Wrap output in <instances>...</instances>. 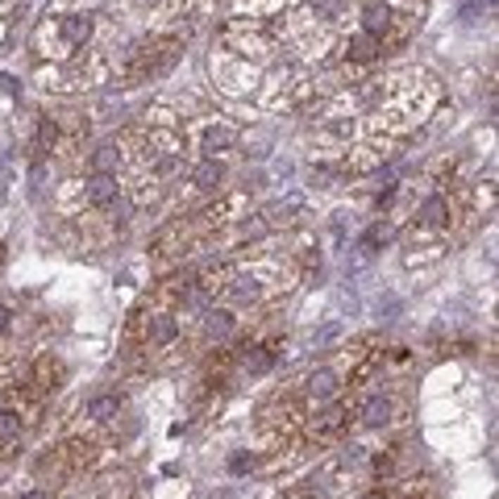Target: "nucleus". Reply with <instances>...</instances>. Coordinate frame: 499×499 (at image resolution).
<instances>
[{"label": "nucleus", "instance_id": "obj_1", "mask_svg": "<svg viewBox=\"0 0 499 499\" xmlns=\"http://www.w3.org/2000/svg\"><path fill=\"white\" fill-rule=\"evenodd\" d=\"M88 204H96V208L117 204V179H113V175H91L88 179Z\"/></svg>", "mask_w": 499, "mask_h": 499}, {"label": "nucleus", "instance_id": "obj_2", "mask_svg": "<svg viewBox=\"0 0 499 499\" xmlns=\"http://www.w3.org/2000/svg\"><path fill=\"white\" fill-rule=\"evenodd\" d=\"M58 30H63V38H67L71 46H84L91 38V17H84V13H71V17H63V25H58Z\"/></svg>", "mask_w": 499, "mask_h": 499}, {"label": "nucleus", "instance_id": "obj_3", "mask_svg": "<svg viewBox=\"0 0 499 499\" xmlns=\"http://www.w3.org/2000/svg\"><path fill=\"white\" fill-rule=\"evenodd\" d=\"M191 179H196V187H204V191H213V187H221V179H225V167L217 163V158H204L196 171H191Z\"/></svg>", "mask_w": 499, "mask_h": 499}, {"label": "nucleus", "instance_id": "obj_4", "mask_svg": "<svg viewBox=\"0 0 499 499\" xmlns=\"http://www.w3.org/2000/svg\"><path fill=\"white\" fill-rule=\"evenodd\" d=\"M362 25H366V34L387 30V25H391V8H387V4H379V0H370V4L362 8Z\"/></svg>", "mask_w": 499, "mask_h": 499}, {"label": "nucleus", "instance_id": "obj_5", "mask_svg": "<svg viewBox=\"0 0 499 499\" xmlns=\"http://www.w3.org/2000/svg\"><path fill=\"white\" fill-rule=\"evenodd\" d=\"M420 221H424V225H446V221H450V204H446L441 196H429V200L420 204Z\"/></svg>", "mask_w": 499, "mask_h": 499}, {"label": "nucleus", "instance_id": "obj_6", "mask_svg": "<svg viewBox=\"0 0 499 499\" xmlns=\"http://www.w3.org/2000/svg\"><path fill=\"white\" fill-rule=\"evenodd\" d=\"M350 58H354V63H374V58H379V42H374V34H358V38H350Z\"/></svg>", "mask_w": 499, "mask_h": 499}, {"label": "nucleus", "instance_id": "obj_7", "mask_svg": "<svg viewBox=\"0 0 499 499\" xmlns=\"http://www.w3.org/2000/svg\"><path fill=\"white\" fill-rule=\"evenodd\" d=\"M362 420L370 424V429H379V424H387L391 420V400H383V396H374L370 404L362 408Z\"/></svg>", "mask_w": 499, "mask_h": 499}, {"label": "nucleus", "instance_id": "obj_8", "mask_svg": "<svg viewBox=\"0 0 499 499\" xmlns=\"http://www.w3.org/2000/svg\"><path fill=\"white\" fill-rule=\"evenodd\" d=\"M308 391H312L317 400H329V396L337 391V374H333V370H317V374L308 379Z\"/></svg>", "mask_w": 499, "mask_h": 499}, {"label": "nucleus", "instance_id": "obj_9", "mask_svg": "<svg viewBox=\"0 0 499 499\" xmlns=\"http://www.w3.org/2000/svg\"><path fill=\"white\" fill-rule=\"evenodd\" d=\"M175 333H179V324H175V317H154V324H150V341H158V346L175 341Z\"/></svg>", "mask_w": 499, "mask_h": 499}, {"label": "nucleus", "instance_id": "obj_10", "mask_svg": "<svg viewBox=\"0 0 499 499\" xmlns=\"http://www.w3.org/2000/svg\"><path fill=\"white\" fill-rule=\"evenodd\" d=\"M117 408H121V400L117 396H96L88 404V416H96V420H113L117 416Z\"/></svg>", "mask_w": 499, "mask_h": 499}, {"label": "nucleus", "instance_id": "obj_11", "mask_svg": "<svg viewBox=\"0 0 499 499\" xmlns=\"http://www.w3.org/2000/svg\"><path fill=\"white\" fill-rule=\"evenodd\" d=\"M91 167H96V175H108V171L117 167V146H100V150L91 154Z\"/></svg>", "mask_w": 499, "mask_h": 499}, {"label": "nucleus", "instance_id": "obj_12", "mask_svg": "<svg viewBox=\"0 0 499 499\" xmlns=\"http://www.w3.org/2000/svg\"><path fill=\"white\" fill-rule=\"evenodd\" d=\"M21 433V416L13 408H0V441H13Z\"/></svg>", "mask_w": 499, "mask_h": 499}, {"label": "nucleus", "instance_id": "obj_13", "mask_svg": "<svg viewBox=\"0 0 499 499\" xmlns=\"http://www.w3.org/2000/svg\"><path fill=\"white\" fill-rule=\"evenodd\" d=\"M229 291H233V300H241V304H246V300H258V291H263V287H258L254 279H246V274H241V279H233V287H229Z\"/></svg>", "mask_w": 499, "mask_h": 499}, {"label": "nucleus", "instance_id": "obj_14", "mask_svg": "<svg viewBox=\"0 0 499 499\" xmlns=\"http://www.w3.org/2000/svg\"><path fill=\"white\" fill-rule=\"evenodd\" d=\"M341 424H346V412H341V408H329V412L317 420V433H337Z\"/></svg>", "mask_w": 499, "mask_h": 499}, {"label": "nucleus", "instance_id": "obj_15", "mask_svg": "<svg viewBox=\"0 0 499 499\" xmlns=\"http://www.w3.org/2000/svg\"><path fill=\"white\" fill-rule=\"evenodd\" d=\"M229 141H233V134H229V130H208V134H204V150H208V154H217V150H225Z\"/></svg>", "mask_w": 499, "mask_h": 499}, {"label": "nucleus", "instance_id": "obj_16", "mask_svg": "<svg viewBox=\"0 0 499 499\" xmlns=\"http://www.w3.org/2000/svg\"><path fill=\"white\" fill-rule=\"evenodd\" d=\"M233 329V317L229 312H208V337H225Z\"/></svg>", "mask_w": 499, "mask_h": 499}, {"label": "nucleus", "instance_id": "obj_17", "mask_svg": "<svg viewBox=\"0 0 499 499\" xmlns=\"http://www.w3.org/2000/svg\"><path fill=\"white\" fill-rule=\"evenodd\" d=\"M271 362H274V354H271V350H254V354H246V366H250L254 374L271 370Z\"/></svg>", "mask_w": 499, "mask_h": 499}, {"label": "nucleus", "instance_id": "obj_18", "mask_svg": "<svg viewBox=\"0 0 499 499\" xmlns=\"http://www.w3.org/2000/svg\"><path fill=\"white\" fill-rule=\"evenodd\" d=\"M312 8H317V17H337V8H341V0H312Z\"/></svg>", "mask_w": 499, "mask_h": 499}, {"label": "nucleus", "instance_id": "obj_19", "mask_svg": "<svg viewBox=\"0 0 499 499\" xmlns=\"http://www.w3.org/2000/svg\"><path fill=\"white\" fill-rule=\"evenodd\" d=\"M250 466H254V457H250V454H233V457H229V470H233V474H246Z\"/></svg>", "mask_w": 499, "mask_h": 499}, {"label": "nucleus", "instance_id": "obj_20", "mask_svg": "<svg viewBox=\"0 0 499 499\" xmlns=\"http://www.w3.org/2000/svg\"><path fill=\"white\" fill-rule=\"evenodd\" d=\"M50 141H54V121H50V117H46L42 125H38V146H42V150H46V146H50Z\"/></svg>", "mask_w": 499, "mask_h": 499}, {"label": "nucleus", "instance_id": "obj_21", "mask_svg": "<svg viewBox=\"0 0 499 499\" xmlns=\"http://www.w3.org/2000/svg\"><path fill=\"white\" fill-rule=\"evenodd\" d=\"M0 91H4V96H17V91H21V84H17L13 75H4V71H0Z\"/></svg>", "mask_w": 499, "mask_h": 499}, {"label": "nucleus", "instance_id": "obj_22", "mask_svg": "<svg viewBox=\"0 0 499 499\" xmlns=\"http://www.w3.org/2000/svg\"><path fill=\"white\" fill-rule=\"evenodd\" d=\"M8 324H13V312H8V308L0 304V333H8Z\"/></svg>", "mask_w": 499, "mask_h": 499}, {"label": "nucleus", "instance_id": "obj_23", "mask_svg": "<svg viewBox=\"0 0 499 499\" xmlns=\"http://www.w3.org/2000/svg\"><path fill=\"white\" fill-rule=\"evenodd\" d=\"M17 499H46L42 491H25V495H17Z\"/></svg>", "mask_w": 499, "mask_h": 499}, {"label": "nucleus", "instance_id": "obj_24", "mask_svg": "<svg viewBox=\"0 0 499 499\" xmlns=\"http://www.w3.org/2000/svg\"><path fill=\"white\" fill-rule=\"evenodd\" d=\"M358 499H383V491H366V495H358Z\"/></svg>", "mask_w": 499, "mask_h": 499}]
</instances>
